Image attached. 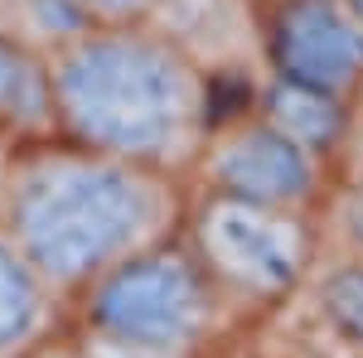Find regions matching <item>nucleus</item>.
I'll list each match as a JSON object with an SVG mask.
<instances>
[{
    "mask_svg": "<svg viewBox=\"0 0 363 358\" xmlns=\"http://www.w3.org/2000/svg\"><path fill=\"white\" fill-rule=\"evenodd\" d=\"M58 140L160 174H194L218 126L213 78L155 25H83L44 54Z\"/></svg>",
    "mask_w": 363,
    "mask_h": 358,
    "instance_id": "nucleus-1",
    "label": "nucleus"
},
{
    "mask_svg": "<svg viewBox=\"0 0 363 358\" xmlns=\"http://www.w3.org/2000/svg\"><path fill=\"white\" fill-rule=\"evenodd\" d=\"M184 208L174 174L44 136L20 140L0 228L63 301H78L131 257L174 242Z\"/></svg>",
    "mask_w": 363,
    "mask_h": 358,
    "instance_id": "nucleus-2",
    "label": "nucleus"
},
{
    "mask_svg": "<svg viewBox=\"0 0 363 358\" xmlns=\"http://www.w3.org/2000/svg\"><path fill=\"white\" fill-rule=\"evenodd\" d=\"M179 237L208 272V281L233 301V310L238 305H257V310L281 305L310 281L315 257H320L315 213L247 203V198L203 189L189 198Z\"/></svg>",
    "mask_w": 363,
    "mask_h": 358,
    "instance_id": "nucleus-3",
    "label": "nucleus"
},
{
    "mask_svg": "<svg viewBox=\"0 0 363 358\" xmlns=\"http://www.w3.org/2000/svg\"><path fill=\"white\" fill-rule=\"evenodd\" d=\"M83 330L199 358L233 325V301L208 281L184 237L131 257L78 296Z\"/></svg>",
    "mask_w": 363,
    "mask_h": 358,
    "instance_id": "nucleus-4",
    "label": "nucleus"
},
{
    "mask_svg": "<svg viewBox=\"0 0 363 358\" xmlns=\"http://www.w3.org/2000/svg\"><path fill=\"white\" fill-rule=\"evenodd\" d=\"M194 179L203 194L315 213L325 194V160L306 155L281 131H272L257 111H247V116H218L194 165Z\"/></svg>",
    "mask_w": 363,
    "mask_h": 358,
    "instance_id": "nucleus-5",
    "label": "nucleus"
},
{
    "mask_svg": "<svg viewBox=\"0 0 363 358\" xmlns=\"http://www.w3.org/2000/svg\"><path fill=\"white\" fill-rule=\"evenodd\" d=\"M267 78L354 102L363 87V20L344 0H272L262 5Z\"/></svg>",
    "mask_w": 363,
    "mask_h": 358,
    "instance_id": "nucleus-6",
    "label": "nucleus"
},
{
    "mask_svg": "<svg viewBox=\"0 0 363 358\" xmlns=\"http://www.w3.org/2000/svg\"><path fill=\"white\" fill-rule=\"evenodd\" d=\"M150 25L165 34L184 58H194L208 78L247 73L262 58V5L257 0H165Z\"/></svg>",
    "mask_w": 363,
    "mask_h": 358,
    "instance_id": "nucleus-7",
    "label": "nucleus"
},
{
    "mask_svg": "<svg viewBox=\"0 0 363 358\" xmlns=\"http://www.w3.org/2000/svg\"><path fill=\"white\" fill-rule=\"evenodd\" d=\"M63 296L0 228V358H34L58 339Z\"/></svg>",
    "mask_w": 363,
    "mask_h": 358,
    "instance_id": "nucleus-8",
    "label": "nucleus"
},
{
    "mask_svg": "<svg viewBox=\"0 0 363 358\" xmlns=\"http://www.w3.org/2000/svg\"><path fill=\"white\" fill-rule=\"evenodd\" d=\"M252 111L315 160H330L349 136V102H339L330 92H315V87L286 83V78H262Z\"/></svg>",
    "mask_w": 363,
    "mask_h": 358,
    "instance_id": "nucleus-9",
    "label": "nucleus"
},
{
    "mask_svg": "<svg viewBox=\"0 0 363 358\" xmlns=\"http://www.w3.org/2000/svg\"><path fill=\"white\" fill-rule=\"evenodd\" d=\"M0 126L10 136H44L54 131L49 111V68L25 39L0 29Z\"/></svg>",
    "mask_w": 363,
    "mask_h": 358,
    "instance_id": "nucleus-10",
    "label": "nucleus"
},
{
    "mask_svg": "<svg viewBox=\"0 0 363 358\" xmlns=\"http://www.w3.org/2000/svg\"><path fill=\"white\" fill-rule=\"evenodd\" d=\"M315 320L330 339L363 349V257L344 252L315 272Z\"/></svg>",
    "mask_w": 363,
    "mask_h": 358,
    "instance_id": "nucleus-11",
    "label": "nucleus"
},
{
    "mask_svg": "<svg viewBox=\"0 0 363 358\" xmlns=\"http://www.w3.org/2000/svg\"><path fill=\"white\" fill-rule=\"evenodd\" d=\"M78 25H150L165 0H58Z\"/></svg>",
    "mask_w": 363,
    "mask_h": 358,
    "instance_id": "nucleus-12",
    "label": "nucleus"
},
{
    "mask_svg": "<svg viewBox=\"0 0 363 358\" xmlns=\"http://www.w3.org/2000/svg\"><path fill=\"white\" fill-rule=\"evenodd\" d=\"M78 358H189V354H169V349H150V344H131V339H112V334L83 330L73 339Z\"/></svg>",
    "mask_w": 363,
    "mask_h": 358,
    "instance_id": "nucleus-13",
    "label": "nucleus"
},
{
    "mask_svg": "<svg viewBox=\"0 0 363 358\" xmlns=\"http://www.w3.org/2000/svg\"><path fill=\"white\" fill-rule=\"evenodd\" d=\"M335 228H339V242L349 257H363V174L339 194L335 203Z\"/></svg>",
    "mask_w": 363,
    "mask_h": 358,
    "instance_id": "nucleus-14",
    "label": "nucleus"
},
{
    "mask_svg": "<svg viewBox=\"0 0 363 358\" xmlns=\"http://www.w3.org/2000/svg\"><path fill=\"white\" fill-rule=\"evenodd\" d=\"M15 155H20V140L0 126V213H5V194H10V169H15Z\"/></svg>",
    "mask_w": 363,
    "mask_h": 358,
    "instance_id": "nucleus-15",
    "label": "nucleus"
},
{
    "mask_svg": "<svg viewBox=\"0 0 363 358\" xmlns=\"http://www.w3.org/2000/svg\"><path fill=\"white\" fill-rule=\"evenodd\" d=\"M344 5H349V10H354V15L363 20V0H344Z\"/></svg>",
    "mask_w": 363,
    "mask_h": 358,
    "instance_id": "nucleus-16",
    "label": "nucleus"
},
{
    "mask_svg": "<svg viewBox=\"0 0 363 358\" xmlns=\"http://www.w3.org/2000/svg\"><path fill=\"white\" fill-rule=\"evenodd\" d=\"M257 5H272V0H257Z\"/></svg>",
    "mask_w": 363,
    "mask_h": 358,
    "instance_id": "nucleus-17",
    "label": "nucleus"
}]
</instances>
